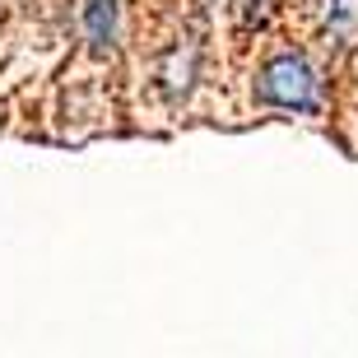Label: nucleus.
Returning a JSON list of instances; mask_svg holds the SVG:
<instances>
[{
	"label": "nucleus",
	"instance_id": "1",
	"mask_svg": "<svg viewBox=\"0 0 358 358\" xmlns=\"http://www.w3.org/2000/svg\"><path fill=\"white\" fill-rule=\"evenodd\" d=\"M261 103L270 107H289V112H321V80L303 56H275L261 70Z\"/></svg>",
	"mask_w": 358,
	"mask_h": 358
},
{
	"label": "nucleus",
	"instance_id": "4",
	"mask_svg": "<svg viewBox=\"0 0 358 358\" xmlns=\"http://www.w3.org/2000/svg\"><path fill=\"white\" fill-rule=\"evenodd\" d=\"M238 10H242V19H256V14L266 10V0H238Z\"/></svg>",
	"mask_w": 358,
	"mask_h": 358
},
{
	"label": "nucleus",
	"instance_id": "3",
	"mask_svg": "<svg viewBox=\"0 0 358 358\" xmlns=\"http://www.w3.org/2000/svg\"><path fill=\"white\" fill-rule=\"evenodd\" d=\"M326 33H331L340 47H354V42H358V0H331Z\"/></svg>",
	"mask_w": 358,
	"mask_h": 358
},
{
	"label": "nucleus",
	"instance_id": "2",
	"mask_svg": "<svg viewBox=\"0 0 358 358\" xmlns=\"http://www.w3.org/2000/svg\"><path fill=\"white\" fill-rule=\"evenodd\" d=\"M84 33L93 52H107L117 42V0H84Z\"/></svg>",
	"mask_w": 358,
	"mask_h": 358
}]
</instances>
